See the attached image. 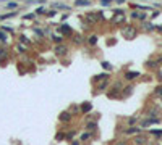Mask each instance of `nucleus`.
Returning a JSON list of instances; mask_svg holds the SVG:
<instances>
[{
	"label": "nucleus",
	"mask_w": 162,
	"mask_h": 145,
	"mask_svg": "<svg viewBox=\"0 0 162 145\" xmlns=\"http://www.w3.org/2000/svg\"><path fill=\"white\" fill-rule=\"evenodd\" d=\"M133 89H135L133 86H127V87H125V90L122 92V97H128L130 93H133Z\"/></svg>",
	"instance_id": "0eeeda50"
},
{
	"label": "nucleus",
	"mask_w": 162,
	"mask_h": 145,
	"mask_svg": "<svg viewBox=\"0 0 162 145\" xmlns=\"http://www.w3.org/2000/svg\"><path fill=\"white\" fill-rule=\"evenodd\" d=\"M75 42H76V44H81V42H83V37H81V36H78V37L75 39Z\"/></svg>",
	"instance_id": "b1692460"
},
{
	"label": "nucleus",
	"mask_w": 162,
	"mask_h": 145,
	"mask_svg": "<svg viewBox=\"0 0 162 145\" xmlns=\"http://www.w3.org/2000/svg\"><path fill=\"white\" fill-rule=\"evenodd\" d=\"M80 110H81V113H83V114H86V113H89V111L92 110V105L91 103H83Z\"/></svg>",
	"instance_id": "423d86ee"
},
{
	"label": "nucleus",
	"mask_w": 162,
	"mask_h": 145,
	"mask_svg": "<svg viewBox=\"0 0 162 145\" xmlns=\"http://www.w3.org/2000/svg\"><path fill=\"white\" fill-rule=\"evenodd\" d=\"M123 34H125V37H127V39H133L135 36H136V29H135V28H125Z\"/></svg>",
	"instance_id": "f03ea898"
},
{
	"label": "nucleus",
	"mask_w": 162,
	"mask_h": 145,
	"mask_svg": "<svg viewBox=\"0 0 162 145\" xmlns=\"http://www.w3.org/2000/svg\"><path fill=\"white\" fill-rule=\"evenodd\" d=\"M52 40H55L57 44H60V42L63 40V37H62V36H52Z\"/></svg>",
	"instance_id": "dca6fc26"
},
{
	"label": "nucleus",
	"mask_w": 162,
	"mask_h": 145,
	"mask_svg": "<svg viewBox=\"0 0 162 145\" xmlns=\"http://www.w3.org/2000/svg\"><path fill=\"white\" fill-rule=\"evenodd\" d=\"M5 40H7V34L4 31H0V42H5Z\"/></svg>",
	"instance_id": "f3484780"
},
{
	"label": "nucleus",
	"mask_w": 162,
	"mask_h": 145,
	"mask_svg": "<svg viewBox=\"0 0 162 145\" xmlns=\"http://www.w3.org/2000/svg\"><path fill=\"white\" fill-rule=\"evenodd\" d=\"M138 76H139V72H138V71H128V72H125V79H128V81L136 79Z\"/></svg>",
	"instance_id": "39448f33"
},
{
	"label": "nucleus",
	"mask_w": 162,
	"mask_h": 145,
	"mask_svg": "<svg viewBox=\"0 0 162 145\" xmlns=\"http://www.w3.org/2000/svg\"><path fill=\"white\" fill-rule=\"evenodd\" d=\"M92 137V134H91V132H85V134H83V135H81V140H88V139H91Z\"/></svg>",
	"instance_id": "ddd939ff"
},
{
	"label": "nucleus",
	"mask_w": 162,
	"mask_h": 145,
	"mask_svg": "<svg viewBox=\"0 0 162 145\" xmlns=\"http://www.w3.org/2000/svg\"><path fill=\"white\" fill-rule=\"evenodd\" d=\"M135 123H136V118H130V119H128V124H135Z\"/></svg>",
	"instance_id": "5701e85b"
},
{
	"label": "nucleus",
	"mask_w": 162,
	"mask_h": 145,
	"mask_svg": "<svg viewBox=\"0 0 162 145\" xmlns=\"http://www.w3.org/2000/svg\"><path fill=\"white\" fill-rule=\"evenodd\" d=\"M107 87H109V82H107V81H106V82H102V84H99V86H97V89H99V90H106V89H107Z\"/></svg>",
	"instance_id": "2eb2a0df"
},
{
	"label": "nucleus",
	"mask_w": 162,
	"mask_h": 145,
	"mask_svg": "<svg viewBox=\"0 0 162 145\" xmlns=\"http://www.w3.org/2000/svg\"><path fill=\"white\" fill-rule=\"evenodd\" d=\"M127 134H138V132H139V128H131V129H127Z\"/></svg>",
	"instance_id": "f8f14e48"
},
{
	"label": "nucleus",
	"mask_w": 162,
	"mask_h": 145,
	"mask_svg": "<svg viewBox=\"0 0 162 145\" xmlns=\"http://www.w3.org/2000/svg\"><path fill=\"white\" fill-rule=\"evenodd\" d=\"M7 56V50L5 48H0V58H5Z\"/></svg>",
	"instance_id": "6ab92c4d"
},
{
	"label": "nucleus",
	"mask_w": 162,
	"mask_h": 145,
	"mask_svg": "<svg viewBox=\"0 0 162 145\" xmlns=\"http://www.w3.org/2000/svg\"><path fill=\"white\" fill-rule=\"evenodd\" d=\"M78 111H80V108H78V107H73V108H71V111H70V113H71V116H73V114H76Z\"/></svg>",
	"instance_id": "412c9836"
},
{
	"label": "nucleus",
	"mask_w": 162,
	"mask_h": 145,
	"mask_svg": "<svg viewBox=\"0 0 162 145\" xmlns=\"http://www.w3.org/2000/svg\"><path fill=\"white\" fill-rule=\"evenodd\" d=\"M75 3L78 7H85V5H91V0H75Z\"/></svg>",
	"instance_id": "1a4fd4ad"
},
{
	"label": "nucleus",
	"mask_w": 162,
	"mask_h": 145,
	"mask_svg": "<svg viewBox=\"0 0 162 145\" xmlns=\"http://www.w3.org/2000/svg\"><path fill=\"white\" fill-rule=\"evenodd\" d=\"M7 7H8V8H16V7H18V3H13V2H11V3H8Z\"/></svg>",
	"instance_id": "393cba45"
},
{
	"label": "nucleus",
	"mask_w": 162,
	"mask_h": 145,
	"mask_svg": "<svg viewBox=\"0 0 162 145\" xmlns=\"http://www.w3.org/2000/svg\"><path fill=\"white\" fill-rule=\"evenodd\" d=\"M135 145H148V139L143 137V135H138V137H135Z\"/></svg>",
	"instance_id": "20e7f679"
},
{
	"label": "nucleus",
	"mask_w": 162,
	"mask_h": 145,
	"mask_svg": "<svg viewBox=\"0 0 162 145\" xmlns=\"http://www.w3.org/2000/svg\"><path fill=\"white\" fill-rule=\"evenodd\" d=\"M71 145H80V142H76V140H73V142H71Z\"/></svg>",
	"instance_id": "a878e982"
},
{
	"label": "nucleus",
	"mask_w": 162,
	"mask_h": 145,
	"mask_svg": "<svg viewBox=\"0 0 162 145\" xmlns=\"http://www.w3.org/2000/svg\"><path fill=\"white\" fill-rule=\"evenodd\" d=\"M101 65H102V68H106V69H112V66H110L107 61H102V63H101Z\"/></svg>",
	"instance_id": "aec40b11"
},
{
	"label": "nucleus",
	"mask_w": 162,
	"mask_h": 145,
	"mask_svg": "<svg viewBox=\"0 0 162 145\" xmlns=\"http://www.w3.org/2000/svg\"><path fill=\"white\" fill-rule=\"evenodd\" d=\"M63 139H65V134H63V132H58V134L55 135V140H57V142H62Z\"/></svg>",
	"instance_id": "4468645a"
},
{
	"label": "nucleus",
	"mask_w": 162,
	"mask_h": 145,
	"mask_svg": "<svg viewBox=\"0 0 162 145\" xmlns=\"http://www.w3.org/2000/svg\"><path fill=\"white\" fill-rule=\"evenodd\" d=\"M86 129H88V131H96V129H97V123H96V121H89L88 124H86Z\"/></svg>",
	"instance_id": "6e6552de"
},
{
	"label": "nucleus",
	"mask_w": 162,
	"mask_h": 145,
	"mask_svg": "<svg viewBox=\"0 0 162 145\" xmlns=\"http://www.w3.org/2000/svg\"><path fill=\"white\" fill-rule=\"evenodd\" d=\"M101 3L102 5H110L112 3V0H101Z\"/></svg>",
	"instance_id": "4be33fe9"
},
{
	"label": "nucleus",
	"mask_w": 162,
	"mask_h": 145,
	"mask_svg": "<svg viewBox=\"0 0 162 145\" xmlns=\"http://www.w3.org/2000/svg\"><path fill=\"white\" fill-rule=\"evenodd\" d=\"M107 77H109V74H107V72H102V74H97V76L94 77V81H101V79H106L107 81Z\"/></svg>",
	"instance_id": "9b49d317"
},
{
	"label": "nucleus",
	"mask_w": 162,
	"mask_h": 145,
	"mask_svg": "<svg viewBox=\"0 0 162 145\" xmlns=\"http://www.w3.org/2000/svg\"><path fill=\"white\" fill-rule=\"evenodd\" d=\"M88 42H89V45H96L97 44V36H89Z\"/></svg>",
	"instance_id": "9d476101"
},
{
	"label": "nucleus",
	"mask_w": 162,
	"mask_h": 145,
	"mask_svg": "<svg viewBox=\"0 0 162 145\" xmlns=\"http://www.w3.org/2000/svg\"><path fill=\"white\" fill-rule=\"evenodd\" d=\"M67 52H68V48H67V45H63V44H58V45L54 47V53H55L57 56H65Z\"/></svg>",
	"instance_id": "f257e3e1"
},
{
	"label": "nucleus",
	"mask_w": 162,
	"mask_h": 145,
	"mask_svg": "<svg viewBox=\"0 0 162 145\" xmlns=\"http://www.w3.org/2000/svg\"><path fill=\"white\" fill-rule=\"evenodd\" d=\"M62 31H63L65 34H71V29L68 28V26H62Z\"/></svg>",
	"instance_id": "a211bd4d"
},
{
	"label": "nucleus",
	"mask_w": 162,
	"mask_h": 145,
	"mask_svg": "<svg viewBox=\"0 0 162 145\" xmlns=\"http://www.w3.org/2000/svg\"><path fill=\"white\" fill-rule=\"evenodd\" d=\"M58 119L62 121V123H65V121L68 123V121L71 119V113H70V111H62V113H60V116H58Z\"/></svg>",
	"instance_id": "7ed1b4c3"
}]
</instances>
